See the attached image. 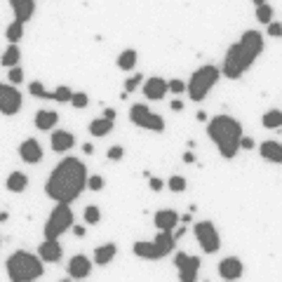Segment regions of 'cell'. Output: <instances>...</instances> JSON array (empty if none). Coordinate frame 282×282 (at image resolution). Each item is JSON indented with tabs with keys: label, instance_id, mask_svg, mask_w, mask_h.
Masks as SVG:
<instances>
[{
	"label": "cell",
	"instance_id": "1",
	"mask_svg": "<svg viewBox=\"0 0 282 282\" xmlns=\"http://www.w3.org/2000/svg\"><path fill=\"white\" fill-rule=\"evenodd\" d=\"M87 167L78 158H64V160L52 169V174L45 183L47 198L54 202H73L80 198V193L87 188Z\"/></svg>",
	"mask_w": 282,
	"mask_h": 282
},
{
	"label": "cell",
	"instance_id": "2",
	"mask_svg": "<svg viewBox=\"0 0 282 282\" xmlns=\"http://www.w3.org/2000/svg\"><path fill=\"white\" fill-rule=\"evenodd\" d=\"M261 52H263V36L259 31H244L240 40L230 45V50L223 57L221 76H226L228 80H240L254 66Z\"/></svg>",
	"mask_w": 282,
	"mask_h": 282
},
{
	"label": "cell",
	"instance_id": "3",
	"mask_svg": "<svg viewBox=\"0 0 282 282\" xmlns=\"http://www.w3.org/2000/svg\"><path fill=\"white\" fill-rule=\"evenodd\" d=\"M207 134L214 141L216 151L223 160H233L240 151V141H242V125L233 118V115H214L207 122Z\"/></svg>",
	"mask_w": 282,
	"mask_h": 282
},
{
	"label": "cell",
	"instance_id": "4",
	"mask_svg": "<svg viewBox=\"0 0 282 282\" xmlns=\"http://www.w3.org/2000/svg\"><path fill=\"white\" fill-rule=\"evenodd\" d=\"M43 263L45 261L40 259V256L19 249V252L8 256L5 270H8V277L12 282H33V280H38V277H43V273H45Z\"/></svg>",
	"mask_w": 282,
	"mask_h": 282
},
{
	"label": "cell",
	"instance_id": "5",
	"mask_svg": "<svg viewBox=\"0 0 282 282\" xmlns=\"http://www.w3.org/2000/svg\"><path fill=\"white\" fill-rule=\"evenodd\" d=\"M219 78H221V71L216 69V66H212V64L200 66V69L188 78V83H186V92H188L191 101L207 99V94L214 90V85L219 83Z\"/></svg>",
	"mask_w": 282,
	"mask_h": 282
},
{
	"label": "cell",
	"instance_id": "6",
	"mask_svg": "<svg viewBox=\"0 0 282 282\" xmlns=\"http://www.w3.org/2000/svg\"><path fill=\"white\" fill-rule=\"evenodd\" d=\"M73 209H71V202H57L54 209L50 212L45 221V228H43V235L45 237H54L59 240V235H64L66 230L73 228Z\"/></svg>",
	"mask_w": 282,
	"mask_h": 282
},
{
	"label": "cell",
	"instance_id": "7",
	"mask_svg": "<svg viewBox=\"0 0 282 282\" xmlns=\"http://www.w3.org/2000/svg\"><path fill=\"white\" fill-rule=\"evenodd\" d=\"M193 235L198 240L200 249L205 254H216L221 249V235L212 221H198L193 226Z\"/></svg>",
	"mask_w": 282,
	"mask_h": 282
},
{
	"label": "cell",
	"instance_id": "8",
	"mask_svg": "<svg viewBox=\"0 0 282 282\" xmlns=\"http://www.w3.org/2000/svg\"><path fill=\"white\" fill-rule=\"evenodd\" d=\"M174 266H176V270H179V280L181 282H195L198 280L202 261H200V256H195V254L176 252L174 254Z\"/></svg>",
	"mask_w": 282,
	"mask_h": 282
},
{
	"label": "cell",
	"instance_id": "9",
	"mask_svg": "<svg viewBox=\"0 0 282 282\" xmlns=\"http://www.w3.org/2000/svg\"><path fill=\"white\" fill-rule=\"evenodd\" d=\"M22 111V94L15 85L0 83V113L3 115H17Z\"/></svg>",
	"mask_w": 282,
	"mask_h": 282
},
{
	"label": "cell",
	"instance_id": "10",
	"mask_svg": "<svg viewBox=\"0 0 282 282\" xmlns=\"http://www.w3.org/2000/svg\"><path fill=\"white\" fill-rule=\"evenodd\" d=\"M169 92V80H165V78H146L144 80V97L151 101H160L165 99V94Z\"/></svg>",
	"mask_w": 282,
	"mask_h": 282
},
{
	"label": "cell",
	"instance_id": "11",
	"mask_svg": "<svg viewBox=\"0 0 282 282\" xmlns=\"http://www.w3.org/2000/svg\"><path fill=\"white\" fill-rule=\"evenodd\" d=\"M242 273H244V266L237 256H228V259L219 261V277L221 280H240Z\"/></svg>",
	"mask_w": 282,
	"mask_h": 282
},
{
	"label": "cell",
	"instance_id": "12",
	"mask_svg": "<svg viewBox=\"0 0 282 282\" xmlns=\"http://www.w3.org/2000/svg\"><path fill=\"white\" fill-rule=\"evenodd\" d=\"M92 273V259L85 254H76L69 261V277L71 280H85Z\"/></svg>",
	"mask_w": 282,
	"mask_h": 282
},
{
	"label": "cell",
	"instance_id": "13",
	"mask_svg": "<svg viewBox=\"0 0 282 282\" xmlns=\"http://www.w3.org/2000/svg\"><path fill=\"white\" fill-rule=\"evenodd\" d=\"M61 254H64V247L59 244V240H54V237H45L38 247V256L45 263H57L61 259Z\"/></svg>",
	"mask_w": 282,
	"mask_h": 282
},
{
	"label": "cell",
	"instance_id": "14",
	"mask_svg": "<svg viewBox=\"0 0 282 282\" xmlns=\"http://www.w3.org/2000/svg\"><path fill=\"white\" fill-rule=\"evenodd\" d=\"M19 155H22V160L26 162V165H36V162H43V146H40V141H36V139H26V141H22V146H19Z\"/></svg>",
	"mask_w": 282,
	"mask_h": 282
},
{
	"label": "cell",
	"instance_id": "15",
	"mask_svg": "<svg viewBox=\"0 0 282 282\" xmlns=\"http://www.w3.org/2000/svg\"><path fill=\"white\" fill-rule=\"evenodd\" d=\"M10 8L15 12V19L26 24L36 15V0H10Z\"/></svg>",
	"mask_w": 282,
	"mask_h": 282
},
{
	"label": "cell",
	"instance_id": "16",
	"mask_svg": "<svg viewBox=\"0 0 282 282\" xmlns=\"http://www.w3.org/2000/svg\"><path fill=\"white\" fill-rule=\"evenodd\" d=\"M50 146H52L54 153H66L76 146V137L66 130H57L52 132V139H50Z\"/></svg>",
	"mask_w": 282,
	"mask_h": 282
},
{
	"label": "cell",
	"instance_id": "17",
	"mask_svg": "<svg viewBox=\"0 0 282 282\" xmlns=\"http://www.w3.org/2000/svg\"><path fill=\"white\" fill-rule=\"evenodd\" d=\"M179 221H181V216L174 209H160V212H155V216H153V223H155L158 230H174Z\"/></svg>",
	"mask_w": 282,
	"mask_h": 282
},
{
	"label": "cell",
	"instance_id": "18",
	"mask_svg": "<svg viewBox=\"0 0 282 282\" xmlns=\"http://www.w3.org/2000/svg\"><path fill=\"white\" fill-rule=\"evenodd\" d=\"M132 252L137 254L139 259H146V261H158V259H162L160 249H158V244L151 242V240H139V242H134Z\"/></svg>",
	"mask_w": 282,
	"mask_h": 282
},
{
	"label": "cell",
	"instance_id": "19",
	"mask_svg": "<svg viewBox=\"0 0 282 282\" xmlns=\"http://www.w3.org/2000/svg\"><path fill=\"white\" fill-rule=\"evenodd\" d=\"M259 153L261 158L268 162H275V165H282V144L275 141V139H268L259 146Z\"/></svg>",
	"mask_w": 282,
	"mask_h": 282
},
{
	"label": "cell",
	"instance_id": "20",
	"mask_svg": "<svg viewBox=\"0 0 282 282\" xmlns=\"http://www.w3.org/2000/svg\"><path fill=\"white\" fill-rule=\"evenodd\" d=\"M33 122H36V127H38V130L52 132L54 127H57V122H59V113H57V111H47V108H43V111L36 113Z\"/></svg>",
	"mask_w": 282,
	"mask_h": 282
},
{
	"label": "cell",
	"instance_id": "21",
	"mask_svg": "<svg viewBox=\"0 0 282 282\" xmlns=\"http://www.w3.org/2000/svg\"><path fill=\"white\" fill-rule=\"evenodd\" d=\"M153 242L158 244V249H160L162 256H167V254L174 252L176 247V237H174V230H160L158 235H155V240Z\"/></svg>",
	"mask_w": 282,
	"mask_h": 282
},
{
	"label": "cell",
	"instance_id": "22",
	"mask_svg": "<svg viewBox=\"0 0 282 282\" xmlns=\"http://www.w3.org/2000/svg\"><path fill=\"white\" fill-rule=\"evenodd\" d=\"M115 254H118V247H115L113 242L99 244V247L94 249V263H97V266H108V263L115 259Z\"/></svg>",
	"mask_w": 282,
	"mask_h": 282
},
{
	"label": "cell",
	"instance_id": "23",
	"mask_svg": "<svg viewBox=\"0 0 282 282\" xmlns=\"http://www.w3.org/2000/svg\"><path fill=\"white\" fill-rule=\"evenodd\" d=\"M137 59H139L137 50L127 47V50H122V52L118 54V69L125 71V73H130V71H134V66H137Z\"/></svg>",
	"mask_w": 282,
	"mask_h": 282
},
{
	"label": "cell",
	"instance_id": "24",
	"mask_svg": "<svg viewBox=\"0 0 282 282\" xmlns=\"http://www.w3.org/2000/svg\"><path fill=\"white\" fill-rule=\"evenodd\" d=\"M113 125H115V120H108V118L101 115V118L90 122V134L92 137H106V134L113 132Z\"/></svg>",
	"mask_w": 282,
	"mask_h": 282
},
{
	"label": "cell",
	"instance_id": "25",
	"mask_svg": "<svg viewBox=\"0 0 282 282\" xmlns=\"http://www.w3.org/2000/svg\"><path fill=\"white\" fill-rule=\"evenodd\" d=\"M10 193H24L26 191V186H29V176L24 174V172H12L8 176V181H5Z\"/></svg>",
	"mask_w": 282,
	"mask_h": 282
},
{
	"label": "cell",
	"instance_id": "26",
	"mask_svg": "<svg viewBox=\"0 0 282 282\" xmlns=\"http://www.w3.org/2000/svg\"><path fill=\"white\" fill-rule=\"evenodd\" d=\"M19 61H22L19 47H17V43H10V47L3 52V57H0V64L8 66V69H12V66H19Z\"/></svg>",
	"mask_w": 282,
	"mask_h": 282
},
{
	"label": "cell",
	"instance_id": "27",
	"mask_svg": "<svg viewBox=\"0 0 282 282\" xmlns=\"http://www.w3.org/2000/svg\"><path fill=\"white\" fill-rule=\"evenodd\" d=\"M261 125H263L266 130H280L282 127V111L280 108H270V111H266L263 118H261Z\"/></svg>",
	"mask_w": 282,
	"mask_h": 282
},
{
	"label": "cell",
	"instance_id": "28",
	"mask_svg": "<svg viewBox=\"0 0 282 282\" xmlns=\"http://www.w3.org/2000/svg\"><path fill=\"white\" fill-rule=\"evenodd\" d=\"M139 127H141V130H151V132H165V118L151 111V113L146 115V120L141 122Z\"/></svg>",
	"mask_w": 282,
	"mask_h": 282
},
{
	"label": "cell",
	"instance_id": "29",
	"mask_svg": "<svg viewBox=\"0 0 282 282\" xmlns=\"http://www.w3.org/2000/svg\"><path fill=\"white\" fill-rule=\"evenodd\" d=\"M71 97H73V90L69 85H59L54 92H50V101H57V104H71Z\"/></svg>",
	"mask_w": 282,
	"mask_h": 282
},
{
	"label": "cell",
	"instance_id": "30",
	"mask_svg": "<svg viewBox=\"0 0 282 282\" xmlns=\"http://www.w3.org/2000/svg\"><path fill=\"white\" fill-rule=\"evenodd\" d=\"M5 38H8V43H19V40L24 38V22L15 19V22L8 26V31H5Z\"/></svg>",
	"mask_w": 282,
	"mask_h": 282
},
{
	"label": "cell",
	"instance_id": "31",
	"mask_svg": "<svg viewBox=\"0 0 282 282\" xmlns=\"http://www.w3.org/2000/svg\"><path fill=\"white\" fill-rule=\"evenodd\" d=\"M148 113H151V108L146 106V104H134V106L130 108V120L139 127V125L146 120V115H148Z\"/></svg>",
	"mask_w": 282,
	"mask_h": 282
},
{
	"label": "cell",
	"instance_id": "32",
	"mask_svg": "<svg viewBox=\"0 0 282 282\" xmlns=\"http://www.w3.org/2000/svg\"><path fill=\"white\" fill-rule=\"evenodd\" d=\"M83 219H85V223H87V226H97V223L101 221V209L97 205H87V207H85Z\"/></svg>",
	"mask_w": 282,
	"mask_h": 282
},
{
	"label": "cell",
	"instance_id": "33",
	"mask_svg": "<svg viewBox=\"0 0 282 282\" xmlns=\"http://www.w3.org/2000/svg\"><path fill=\"white\" fill-rule=\"evenodd\" d=\"M256 22L263 24V26H268V24L273 22V8H270L268 3H263V5L256 8Z\"/></svg>",
	"mask_w": 282,
	"mask_h": 282
},
{
	"label": "cell",
	"instance_id": "34",
	"mask_svg": "<svg viewBox=\"0 0 282 282\" xmlns=\"http://www.w3.org/2000/svg\"><path fill=\"white\" fill-rule=\"evenodd\" d=\"M167 186H169V191H172V193H183V191H186V188H188V183H186V179H183L181 174L169 176Z\"/></svg>",
	"mask_w": 282,
	"mask_h": 282
},
{
	"label": "cell",
	"instance_id": "35",
	"mask_svg": "<svg viewBox=\"0 0 282 282\" xmlns=\"http://www.w3.org/2000/svg\"><path fill=\"white\" fill-rule=\"evenodd\" d=\"M87 104H90V97L85 94V92H73V97H71V106L73 108H87Z\"/></svg>",
	"mask_w": 282,
	"mask_h": 282
},
{
	"label": "cell",
	"instance_id": "36",
	"mask_svg": "<svg viewBox=\"0 0 282 282\" xmlns=\"http://www.w3.org/2000/svg\"><path fill=\"white\" fill-rule=\"evenodd\" d=\"M29 92L33 94V97H38V99H50V92H47V90H45V85L38 83V80L29 85Z\"/></svg>",
	"mask_w": 282,
	"mask_h": 282
},
{
	"label": "cell",
	"instance_id": "37",
	"mask_svg": "<svg viewBox=\"0 0 282 282\" xmlns=\"http://www.w3.org/2000/svg\"><path fill=\"white\" fill-rule=\"evenodd\" d=\"M8 80L12 85H22L24 83V71H22V66H12V69L8 71Z\"/></svg>",
	"mask_w": 282,
	"mask_h": 282
},
{
	"label": "cell",
	"instance_id": "38",
	"mask_svg": "<svg viewBox=\"0 0 282 282\" xmlns=\"http://www.w3.org/2000/svg\"><path fill=\"white\" fill-rule=\"evenodd\" d=\"M141 83H144V76H141V73H134L132 78H127V80H125V92L130 94V92H134Z\"/></svg>",
	"mask_w": 282,
	"mask_h": 282
},
{
	"label": "cell",
	"instance_id": "39",
	"mask_svg": "<svg viewBox=\"0 0 282 282\" xmlns=\"http://www.w3.org/2000/svg\"><path fill=\"white\" fill-rule=\"evenodd\" d=\"M106 155H108V160L118 162V160H122V158H125V148H122V146H111Z\"/></svg>",
	"mask_w": 282,
	"mask_h": 282
},
{
	"label": "cell",
	"instance_id": "40",
	"mask_svg": "<svg viewBox=\"0 0 282 282\" xmlns=\"http://www.w3.org/2000/svg\"><path fill=\"white\" fill-rule=\"evenodd\" d=\"M87 188H90V191H101V188H104V176H99V174L90 176V179H87Z\"/></svg>",
	"mask_w": 282,
	"mask_h": 282
},
{
	"label": "cell",
	"instance_id": "41",
	"mask_svg": "<svg viewBox=\"0 0 282 282\" xmlns=\"http://www.w3.org/2000/svg\"><path fill=\"white\" fill-rule=\"evenodd\" d=\"M266 33L270 36V38H282V24L280 22H270L268 24Z\"/></svg>",
	"mask_w": 282,
	"mask_h": 282
},
{
	"label": "cell",
	"instance_id": "42",
	"mask_svg": "<svg viewBox=\"0 0 282 282\" xmlns=\"http://www.w3.org/2000/svg\"><path fill=\"white\" fill-rule=\"evenodd\" d=\"M169 92H174V94H183L186 92V83L174 78V80H169Z\"/></svg>",
	"mask_w": 282,
	"mask_h": 282
},
{
	"label": "cell",
	"instance_id": "43",
	"mask_svg": "<svg viewBox=\"0 0 282 282\" xmlns=\"http://www.w3.org/2000/svg\"><path fill=\"white\" fill-rule=\"evenodd\" d=\"M162 186H165V181H162V179H158V176H151V179H148V188H151V191H162Z\"/></svg>",
	"mask_w": 282,
	"mask_h": 282
},
{
	"label": "cell",
	"instance_id": "44",
	"mask_svg": "<svg viewBox=\"0 0 282 282\" xmlns=\"http://www.w3.org/2000/svg\"><path fill=\"white\" fill-rule=\"evenodd\" d=\"M240 148H244V151H252V148H254V139L252 137H242V141H240Z\"/></svg>",
	"mask_w": 282,
	"mask_h": 282
},
{
	"label": "cell",
	"instance_id": "45",
	"mask_svg": "<svg viewBox=\"0 0 282 282\" xmlns=\"http://www.w3.org/2000/svg\"><path fill=\"white\" fill-rule=\"evenodd\" d=\"M104 118H108V120H115V118H118V113H115V108H111V106L104 108Z\"/></svg>",
	"mask_w": 282,
	"mask_h": 282
},
{
	"label": "cell",
	"instance_id": "46",
	"mask_svg": "<svg viewBox=\"0 0 282 282\" xmlns=\"http://www.w3.org/2000/svg\"><path fill=\"white\" fill-rule=\"evenodd\" d=\"M169 108L179 113V111H183V101H181V99H174V101H172V104H169Z\"/></svg>",
	"mask_w": 282,
	"mask_h": 282
},
{
	"label": "cell",
	"instance_id": "47",
	"mask_svg": "<svg viewBox=\"0 0 282 282\" xmlns=\"http://www.w3.org/2000/svg\"><path fill=\"white\" fill-rule=\"evenodd\" d=\"M183 162H186V165H193V162H195V155H193L191 151H186L183 153Z\"/></svg>",
	"mask_w": 282,
	"mask_h": 282
},
{
	"label": "cell",
	"instance_id": "48",
	"mask_svg": "<svg viewBox=\"0 0 282 282\" xmlns=\"http://www.w3.org/2000/svg\"><path fill=\"white\" fill-rule=\"evenodd\" d=\"M73 233L76 237H85V226H73Z\"/></svg>",
	"mask_w": 282,
	"mask_h": 282
},
{
	"label": "cell",
	"instance_id": "49",
	"mask_svg": "<svg viewBox=\"0 0 282 282\" xmlns=\"http://www.w3.org/2000/svg\"><path fill=\"white\" fill-rule=\"evenodd\" d=\"M83 153H85V155H92V153H94V146H92V144H83Z\"/></svg>",
	"mask_w": 282,
	"mask_h": 282
},
{
	"label": "cell",
	"instance_id": "50",
	"mask_svg": "<svg viewBox=\"0 0 282 282\" xmlns=\"http://www.w3.org/2000/svg\"><path fill=\"white\" fill-rule=\"evenodd\" d=\"M183 235H186V226H181V228L174 230V237H176V240H179V237H183Z\"/></svg>",
	"mask_w": 282,
	"mask_h": 282
},
{
	"label": "cell",
	"instance_id": "51",
	"mask_svg": "<svg viewBox=\"0 0 282 282\" xmlns=\"http://www.w3.org/2000/svg\"><path fill=\"white\" fill-rule=\"evenodd\" d=\"M8 219H10L8 212H0V221H8Z\"/></svg>",
	"mask_w": 282,
	"mask_h": 282
},
{
	"label": "cell",
	"instance_id": "52",
	"mask_svg": "<svg viewBox=\"0 0 282 282\" xmlns=\"http://www.w3.org/2000/svg\"><path fill=\"white\" fill-rule=\"evenodd\" d=\"M252 3H254V8H259V5H263L266 0H252Z\"/></svg>",
	"mask_w": 282,
	"mask_h": 282
}]
</instances>
